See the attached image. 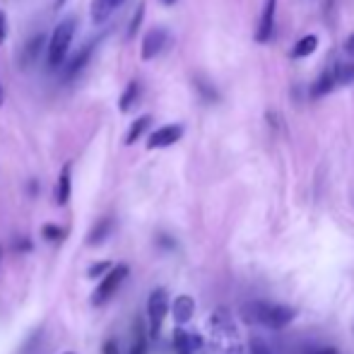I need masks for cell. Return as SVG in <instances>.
Returning a JSON list of instances; mask_svg holds the SVG:
<instances>
[{
	"label": "cell",
	"instance_id": "4dcf8cb0",
	"mask_svg": "<svg viewBox=\"0 0 354 354\" xmlns=\"http://www.w3.org/2000/svg\"><path fill=\"white\" fill-rule=\"evenodd\" d=\"M15 248H17V251H29V248H32V243H29V241H19Z\"/></svg>",
	"mask_w": 354,
	"mask_h": 354
},
{
	"label": "cell",
	"instance_id": "4316f807",
	"mask_svg": "<svg viewBox=\"0 0 354 354\" xmlns=\"http://www.w3.org/2000/svg\"><path fill=\"white\" fill-rule=\"evenodd\" d=\"M5 39H8V17H5V12L0 10V46L5 44Z\"/></svg>",
	"mask_w": 354,
	"mask_h": 354
},
{
	"label": "cell",
	"instance_id": "5bb4252c",
	"mask_svg": "<svg viewBox=\"0 0 354 354\" xmlns=\"http://www.w3.org/2000/svg\"><path fill=\"white\" fill-rule=\"evenodd\" d=\"M335 87H337V84H335V73H333V68H328V71H323L321 77L313 82L311 97L313 99H321V97H326V94H330Z\"/></svg>",
	"mask_w": 354,
	"mask_h": 354
},
{
	"label": "cell",
	"instance_id": "484cf974",
	"mask_svg": "<svg viewBox=\"0 0 354 354\" xmlns=\"http://www.w3.org/2000/svg\"><path fill=\"white\" fill-rule=\"evenodd\" d=\"M111 270V263H106V261H102V263H92V266L87 268V277H99L102 275L104 277V272H109Z\"/></svg>",
	"mask_w": 354,
	"mask_h": 354
},
{
	"label": "cell",
	"instance_id": "4fadbf2b",
	"mask_svg": "<svg viewBox=\"0 0 354 354\" xmlns=\"http://www.w3.org/2000/svg\"><path fill=\"white\" fill-rule=\"evenodd\" d=\"M111 229H113L111 217L99 219V222L92 227V232L87 234V246H99V243H104L109 239V234H111Z\"/></svg>",
	"mask_w": 354,
	"mask_h": 354
},
{
	"label": "cell",
	"instance_id": "52a82bcc",
	"mask_svg": "<svg viewBox=\"0 0 354 354\" xmlns=\"http://www.w3.org/2000/svg\"><path fill=\"white\" fill-rule=\"evenodd\" d=\"M203 347H205V342L198 333L183 330V328L174 330V350H176V354H201Z\"/></svg>",
	"mask_w": 354,
	"mask_h": 354
},
{
	"label": "cell",
	"instance_id": "ffe728a7",
	"mask_svg": "<svg viewBox=\"0 0 354 354\" xmlns=\"http://www.w3.org/2000/svg\"><path fill=\"white\" fill-rule=\"evenodd\" d=\"M136 337H133V347L131 354H147V330H145V323L136 321V328H133Z\"/></svg>",
	"mask_w": 354,
	"mask_h": 354
},
{
	"label": "cell",
	"instance_id": "5b68a950",
	"mask_svg": "<svg viewBox=\"0 0 354 354\" xmlns=\"http://www.w3.org/2000/svg\"><path fill=\"white\" fill-rule=\"evenodd\" d=\"M167 46H169V32H167V29H162V27L149 29V32L145 34V39H142L140 58H142V61H152V58H157Z\"/></svg>",
	"mask_w": 354,
	"mask_h": 354
},
{
	"label": "cell",
	"instance_id": "d6986e66",
	"mask_svg": "<svg viewBox=\"0 0 354 354\" xmlns=\"http://www.w3.org/2000/svg\"><path fill=\"white\" fill-rule=\"evenodd\" d=\"M316 46H318V39L313 37V34H308V37L299 39L297 46L292 48V58H306V56H311V53L316 51Z\"/></svg>",
	"mask_w": 354,
	"mask_h": 354
},
{
	"label": "cell",
	"instance_id": "8fae6325",
	"mask_svg": "<svg viewBox=\"0 0 354 354\" xmlns=\"http://www.w3.org/2000/svg\"><path fill=\"white\" fill-rule=\"evenodd\" d=\"M193 313H196V301H193V297H188V294L176 297V301L171 304V316H174V321H176V326L188 323L193 318Z\"/></svg>",
	"mask_w": 354,
	"mask_h": 354
},
{
	"label": "cell",
	"instance_id": "f1b7e54d",
	"mask_svg": "<svg viewBox=\"0 0 354 354\" xmlns=\"http://www.w3.org/2000/svg\"><path fill=\"white\" fill-rule=\"evenodd\" d=\"M345 51L350 53V56H354V34H350V39L345 41Z\"/></svg>",
	"mask_w": 354,
	"mask_h": 354
},
{
	"label": "cell",
	"instance_id": "1f68e13d",
	"mask_svg": "<svg viewBox=\"0 0 354 354\" xmlns=\"http://www.w3.org/2000/svg\"><path fill=\"white\" fill-rule=\"evenodd\" d=\"M66 5H68V0H56V5H53V8L61 10V8H66Z\"/></svg>",
	"mask_w": 354,
	"mask_h": 354
},
{
	"label": "cell",
	"instance_id": "cb8c5ba5",
	"mask_svg": "<svg viewBox=\"0 0 354 354\" xmlns=\"http://www.w3.org/2000/svg\"><path fill=\"white\" fill-rule=\"evenodd\" d=\"M41 236L46 239V241H63V239H66V229L56 227V224H44Z\"/></svg>",
	"mask_w": 354,
	"mask_h": 354
},
{
	"label": "cell",
	"instance_id": "30bf717a",
	"mask_svg": "<svg viewBox=\"0 0 354 354\" xmlns=\"http://www.w3.org/2000/svg\"><path fill=\"white\" fill-rule=\"evenodd\" d=\"M210 328L214 333V337H234L236 335V326L232 321V313L227 308H217L210 318Z\"/></svg>",
	"mask_w": 354,
	"mask_h": 354
},
{
	"label": "cell",
	"instance_id": "d590c367",
	"mask_svg": "<svg viewBox=\"0 0 354 354\" xmlns=\"http://www.w3.org/2000/svg\"><path fill=\"white\" fill-rule=\"evenodd\" d=\"M0 256H3V246H0Z\"/></svg>",
	"mask_w": 354,
	"mask_h": 354
},
{
	"label": "cell",
	"instance_id": "d4e9b609",
	"mask_svg": "<svg viewBox=\"0 0 354 354\" xmlns=\"http://www.w3.org/2000/svg\"><path fill=\"white\" fill-rule=\"evenodd\" d=\"M248 350H251V354H275L261 335H251V340H248Z\"/></svg>",
	"mask_w": 354,
	"mask_h": 354
},
{
	"label": "cell",
	"instance_id": "ba28073f",
	"mask_svg": "<svg viewBox=\"0 0 354 354\" xmlns=\"http://www.w3.org/2000/svg\"><path fill=\"white\" fill-rule=\"evenodd\" d=\"M92 51H94V41L84 44L82 48H77V51L73 53V58H66V68H63V80H75L80 73L84 71V66L89 63V58H92Z\"/></svg>",
	"mask_w": 354,
	"mask_h": 354
},
{
	"label": "cell",
	"instance_id": "2e32d148",
	"mask_svg": "<svg viewBox=\"0 0 354 354\" xmlns=\"http://www.w3.org/2000/svg\"><path fill=\"white\" fill-rule=\"evenodd\" d=\"M116 10V3L113 0H92L89 5V15H92L94 24H104L109 19V15Z\"/></svg>",
	"mask_w": 354,
	"mask_h": 354
},
{
	"label": "cell",
	"instance_id": "3957f363",
	"mask_svg": "<svg viewBox=\"0 0 354 354\" xmlns=\"http://www.w3.org/2000/svg\"><path fill=\"white\" fill-rule=\"evenodd\" d=\"M128 272H131V270H128L126 263H121V266L111 268V270H109L106 275L102 277L99 287L94 289V294H92V306H104V304H106L109 299H111L113 294L118 292V287H121V284L126 282Z\"/></svg>",
	"mask_w": 354,
	"mask_h": 354
},
{
	"label": "cell",
	"instance_id": "836d02e7",
	"mask_svg": "<svg viewBox=\"0 0 354 354\" xmlns=\"http://www.w3.org/2000/svg\"><path fill=\"white\" fill-rule=\"evenodd\" d=\"M3 99H5V94H3V87H0V106H3Z\"/></svg>",
	"mask_w": 354,
	"mask_h": 354
},
{
	"label": "cell",
	"instance_id": "7a4b0ae2",
	"mask_svg": "<svg viewBox=\"0 0 354 354\" xmlns=\"http://www.w3.org/2000/svg\"><path fill=\"white\" fill-rule=\"evenodd\" d=\"M75 32H77V19L75 17H66L56 24L51 39H48V51H46L48 66L51 68H58L66 63L68 51H71V44L75 39Z\"/></svg>",
	"mask_w": 354,
	"mask_h": 354
},
{
	"label": "cell",
	"instance_id": "8d00e7d4",
	"mask_svg": "<svg viewBox=\"0 0 354 354\" xmlns=\"http://www.w3.org/2000/svg\"><path fill=\"white\" fill-rule=\"evenodd\" d=\"M66 354H75V352H66Z\"/></svg>",
	"mask_w": 354,
	"mask_h": 354
},
{
	"label": "cell",
	"instance_id": "f546056e",
	"mask_svg": "<svg viewBox=\"0 0 354 354\" xmlns=\"http://www.w3.org/2000/svg\"><path fill=\"white\" fill-rule=\"evenodd\" d=\"M308 354H340L335 350V347H323V350H313V352H308Z\"/></svg>",
	"mask_w": 354,
	"mask_h": 354
},
{
	"label": "cell",
	"instance_id": "9c48e42d",
	"mask_svg": "<svg viewBox=\"0 0 354 354\" xmlns=\"http://www.w3.org/2000/svg\"><path fill=\"white\" fill-rule=\"evenodd\" d=\"M275 5L277 0H266L261 12V22L256 29V41H270L272 39V29H275Z\"/></svg>",
	"mask_w": 354,
	"mask_h": 354
},
{
	"label": "cell",
	"instance_id": "44dd1931",
	"mask_svg": "<svg viewBox=\"0 0 354 354\" xmlns=\"http://www.w3.org/2000/svg\"><path fill=\"white\" fill-rule=\"evenodd\" d=\"M333 73H335V84H337V87L354 82V66H352V63H337V66L333 68Z\"/></svg>",
	"mask_w": 354,
	"mask_h": 354
},
{
	"label": "cell",
	"instance_id": "9a60e30c",
	"mask_svg": "<svg viewBox=\"0 0 354 354\" xmlns=\"http://www.w3.org/2000/svg\"><path fill=\"white\" fill-rule=\"evenodd\" d=\"M71 164H66V167L61 169V176H58V183H56V203L58 205H68V201H71Z\"/></svg>",
	"mask_w": 354,
	"mask_h": 354
},
{
	"label": "cell",
	"instance_id": "d6a6232c",
	"mask_svg": "<svg viewBox=\"0 0 354 354\" xmlns=\"http://www.w3.org/2000/svg\"><path fill=\"white\" fill-rule=\"evenodd\" d=\"M159 3H162V5H174L176 0H159Z\"/></svg>",
	"mask_w": 354,
	"mask_h": 354
},
{
	"label": "cell",
	"instance_id": "6da1fadb",
	"mask_svg": "<svg viewBox=\"0 0 354 354\" xmlns=\"http://www.w3.org/2000/svg\"><path fill=\"white\" fill-rule=\"evenodd\" d=\"M297 311L284 304H270V301H248L241 306V318L248 326L270 328V330H282L294 321Z\"/></svg>",
	"mask_w": 354,
	"mask_h": 354
},
{
	"label": "cell",
	"instance_id": "8992f818",
	"mask_svg": "<svg viewBox=\"0 0 354 354\" xmlns=\"http://www.w3.org/2000/svg\"><path fill=\"white\" fill-rule=\"evenodd\" d=\"M183 138V126L178 123H169V126H162L157 131L149 133L147 138V149H162V147H171Z\"/></svg>",
	"mask_w": 354,
	"mask_h": 354
},
{
	"label": "cell",
	"instance_id": "603a6c76",
	"mask_svg": "<svg viewBox=\"0 0 354 354\" xmlns=\"http://www.w3.org/2000/svg\"><path fill=\"white\" fill-rule=\"evenodd\" d=\"M142 19H145V3L138 5V8H136V12H133L131 24H128V34H126L128 39H136V34H138V29H140Z\"/></svg>",
	"mask_w": 354,
	"mask_h": 354
},
{
	"label": "cell",
	"instance_id": "7c38bea8",
	"mask_svg": "<svg viewBox=\"0 0 354 354\" xmlns=\"http://www.w3.org/2000/svg\"><path fill=\"white\" fill-rule=\"evenodd\" d=\"M44 46H46V37L44 34H34L32 39H29L27 44H24L22 48V58H19V66L22 68H29L34 61H37L39 56H41Z\"/></svg>",
	"mask_w": 354,
	"mask_h": 354
},
{
	"label": "cell",
	"instance_id": "83f0119b",
	"mask_svg": "<svg viewBox=\"0 0 354 354\" xmlns=\"http://www.w3.org/2000/svg\"><path fill=\"white\" fill-rule=\"evenodd\" d=\"M102 354H118V342L116 340H106L102 347Z\"/></svg>",
	"mask_w": 354,
	"mask_h": 354
},
{
	"label": "cell",
	"instance_id": "7402d4cb",
	"mask_svg": "<svg viewBox=\"0 0 354 354\" xmlns=\"http://www.w3.org/2000/svg\"><path fill=\"white\" fill-rule=\"evenodd\" d=\"M193 82H196V89H198V94H201V97L205 99V102H217V99H219L217 89H214L212 84L207 82L205 77H196V80H193Z\"/></svg>",
	"mask_w": 354,
	"mask_h": 354
},
{
	"label": "cell",
	"instance_id": "e575fe53",
	"mask_svg": "<svg viewBox=\"0 0 354 354\" xmlns=\"http://www.w3.org/2000/svg\"><path fill=\"white\" fill-rule=\"evenodd\" d=\"M113 3H116V8H118V5H121V3H123V0H113Z\"/></svg>",
	"mask_w": 354,
	"mask_h": 354
},
{
	"label": "cell",
	"instance_id": "e0dca14e",
	"mask_svg": "<svg viewBox=\"0 0 354 354\" xmlns=\"http://www.w3.org/2000/svg\"><path fill=\"white\" fill-rule=\"evenodd\" d=\"M138 97H140V82H136V80H133V82H128V87L123 89L121 99H118V109H121L123 113L131 111V109L136 106Z\"/></svg>",
	"mask_w": 354,
	"mask_h": 354
},
{
	"label": "cell",
	"instance_id": "ac0fdd59",
	"mask_svg": "<svg viewBox=\"0 0 354 354\" xmlns=\"http://www.w3.org/2000/svg\"><path fill=\"white\" fill-rule=\"evenodd\" d=\"M149 126H152V116L136 118L133 126H131V131H128V136H126V145H136L145 136V131H149Z\"/></svg>",
	"mask_w": 354,
	"mask_h": 354
},
{
	"label": "cell",
	"instance_id": "277c9868",
	"mask_svg": "<svg viewBox=\"0 0 354 354\" xmlns=\"http://www.w3.org/2000/svg\"><path fill=\"white\" fill-rule=\"evenodd\" d=\"M169 313V294L167 289H154L147 299V321H149V337H157L162 330V323Z\"/></svg>",
	"mask_w": 354,
	"mask_h": 354
}]
</instances>
